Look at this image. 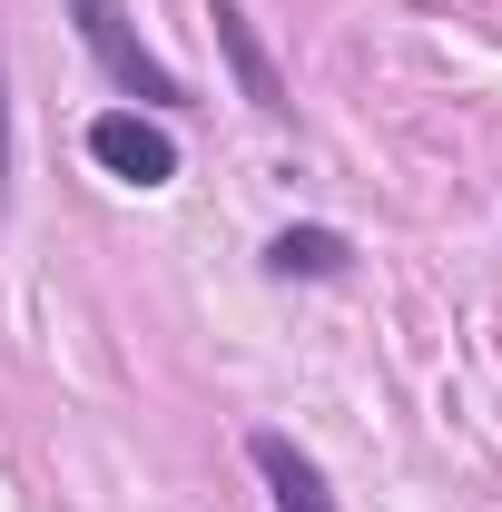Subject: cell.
Wrapping results in <instances>:
<instances>
[{"instance_id": "7a4b0ae2", "label": "cell", "mask_w": 502, "mask_h": 512, "mask_svg": "<svg viewBox=\"0 0 502 512\" xmlns=\"http://www.w3.org/2000/svg\"><path fill=\"white\" fill-rule=\"evenodd\" d=\"M89 158L128 178V188H168L178 178V138L158 128V109H109V119H89Z\"/></svg>"}, {"instance_id": "3957f363", "label": "cell", "mask_w": 502, "mask_h": 512, "mask_svg": "<svg viewBox=\"0 0 502 512\" xmlns=\"http://www.w3.org/2000/svg\"><path fill=\"white\" fill-rule=\"evenodd\" d=\"M207 30H217V50H227V69H237V99H247V109H266V119H286V79H276V60H266V40H256L247 0H207Z\"/></svg>"}, {"instance_id": "277c9868", "label": "cell", "mask_w": 502, "mask_h": 512, "mask_svg": "<svg viewBox=\"0 0 502 512\" xmlns=\"http://www.w3.org/2000/svg\"><path fill=\"white\" fill-rule=\"evenodd\" d=\"M247 463H256V483L276 493V512H335V493H325V473H315V453L296 444V434H247Z\"/></svg>"}, {"instance_id": "6da1fadb", "label": "cell", "mask_w": 502, "mask_h": 512, "mask_svg": "<svg viewBox=\"0 0 502 512\" xmlns=\"http://www.w3.org/2000/svg\"><path fill=\"white\" fill-rule=\"evenodd\" d=\"M69 30H79V50H89V60L109 69V89H119V99H138V109H178V99H188V89H178V69L138 40L128 0H69Z\"/></svg>"}, {"instance_id": "8992f818", "label": "cell", "mask_w": 502, "mask_h": 512, "mask_svg": "<svg viewBox=\"0 0 502 512\" xmlns=\"http://www.w3.org/2000/svg\"><path fill=\"white\" fill-rule=\"evenodd\" d=\"M0 207H10V50H0Z\"/></svg>"}, {"instance_id": "5b68a950", "label": "cell", "mask_w": 502, "mask_h": 512, "mask_svg": "<svg viewBox=\"0 0 502 512\" xmlns=\"http://www.w3.org/2000/svg\"><path fill=\"white\" fill-rule=\"evenodd\" d=\"M266 266L276 276H345V237L335 227H286V237H266Z\"/></svg>"}]
</instances>
